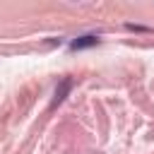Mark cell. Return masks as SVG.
<instances>
[{
	"instance_id": "cell-1",
	"label": "cell",
	"mask_w": 154,
	"mask_h": 154,
	"mask_svg": "<svg viewBox=\"0 0 154 154\" xmlns=\"http://www.w3.org/2000/svg\"><path fill=\"white\" fill-rule=\"evenodd\" d=\"M96 43H99L96 36H79V38H75L70 43V48L72 51H79V48H89V46H96Z\"/></svg>"
},
{
	"instance_id": "cell-2",
	"label": "cell",
	"mask_w": 154,
	"mask_h": 154,
	"mask_svg": "<svg viewBox=\"0 0 154 154\" xmlns=\"http://www.w3.org/2000/svg\"><path fill=\"white\" fill-rule=\"evenodd\" d=\"M70 84H72L70 79H63V82H60V87L55 89V99H53V106H58V103H60V101L65 99V94H67V89H70Z\"/></svg>"
}]
</instances>
